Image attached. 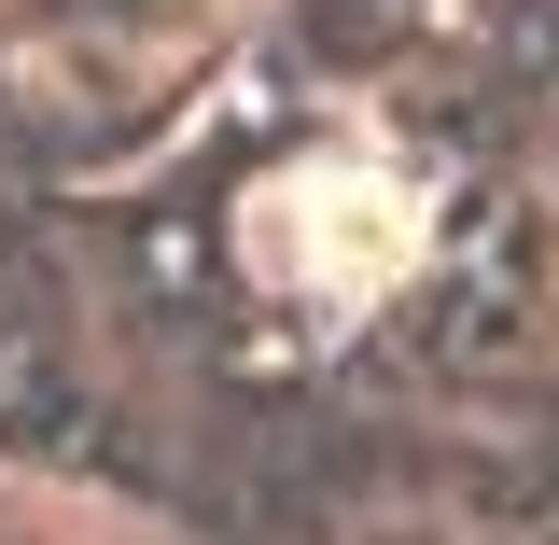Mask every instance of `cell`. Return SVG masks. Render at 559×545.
<instances>
[{
    "mask_svg": "<svg viewBox=\"0 0 559 545\" xmlns=\"http://www.w3.org/2000/svg\"><path fill=\"white\" fill-rule=\"evenodd\" d=\"M252 14L266 0H0V70L57 140L127 154L238 57Z\"/></svg>",
    "mask_w": 559,
    "mask_h": 545,
    "instance_id": "obj_1",
    "label": "cell"
},
{
    "mask_svg": "<svg viewBox=\"0 0 559 545\" xmlns=\"http://www.w3.org/2000/svg\"><path fill=\"white\" fill-rule=\"evenodd\" d=\"M252 238L308 294H378V280L406 266V182H378L364 154H322V168H294V182L252 197Z\"/></svg>",
    "mask_w": 559,
    "mask_h": 545,
    "instance_id": "obj_2",
    "label": "cell"
},
{
    "mask_svg": "<svg viewBox=\"0 0 559 545\" xmlns=\"http://www.w3.org/2000/svg\"><path fill=\"white\" fill-rule=\"evenodd\" d=\"M364 545H462V532H448V518H378Z\"/></svg>",
    "mask_w": 559,
    "mask_h": 545,
    "instance_id": "obj_3",
    "label": "cell"
}]
</instances>
